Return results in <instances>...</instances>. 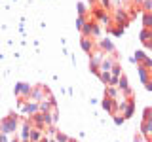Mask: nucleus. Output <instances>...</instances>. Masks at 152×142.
Wrapping results in <instances>:
<instances>
[{
	"label": "nucleus",
	"mask_w": 152,
	"mask_h": 142,
	"mask_svg": "<svg viewBox=\"0 0 152 142\" xmlns=\"http://www.w3.org/2000/svg\"><path fill=\"white\" fill-rule=\"evenodd\" d=\"M141 133H142V135H145L148 140H152V121H142Z\"/></svg>",
	"instance_id": "obj_4"
},
{
	"label": "nucleus",
	"mask_w": 152,
	"mask_h": 142,
	"mask_svg": "<svg viewBox=\"0 0 152 142\" xmlns=\"http://www.w3.org/2000/svg\"><path fill=\"white\" fill-rule=\"evenodd\" d=\"M55 140H57V142H70V138H69V136H66V135H61V133H57Z\"/></svg>",
	"instance_id": "obj_7"
},
{
	"label": "nucleus",
	"mask_w": 152,
	"mask_h": 142,
	"mask_svg": "<svg viewBox=\"0 0 152 142\" xmlns=\"http://www.w3.org/2000/svg\"><path fill=\"white\" fill-rule=\"evenodd\" d=\"M17 129H19V117L15 114H10L8 117L0 121V133H4V135H15Z\"/></svg>",
	"instance_id": "obj_1"
},
{
	"label": "nucleus",
	"mask_w": 152,
	"mask_h": 142,
	"mask_svg": "<svg viewBox=\"0 0 152 142\" xmlns=\"http://www.w3.org/2000/svg\"><path fill=\"white\" fill-rule=\"evenodd\" d=\"M91 36H82V47L88 53H91V49H93V44H91V40H89Z\"/></svg>",
	"instance_id": "obj_5"
},
{
	"label": "nucleus",
	"mask_w": 152,
	"mask_h": 142,
	"mask_svg": "<svg viewBox=\"0 0 152 142\" xmlns=\"http://www.w3.org/2000/svg\"><path fill=\"white\" fill-rule=\"evenodd\" d=\"M10 142H21V140H19L17 136H15V138H12V140H10Z\"/></svg>",
	"instance_id": "obj_9"
},
{
	"label": "nucleus",
	"mask_w": 152,
	"mask_h": 142,
	"mask_svg": "<svg viewBox=\"0 0 152 142\" xmlns=\"http://www.w3.org/2000/svg\"><path fill=\"white\" fill-rule=\"evenodd\" d=\"M21 142H31V140H21Z\"/></svg>",
	"instance_id": "obj_10"
},
{
	"label": "nucleus",
	"mask_w": 152,
	"mask_h": 142,
	"mask_svg": "<svg viewBox=\"0 0 152 142\" xmlns=\"http://www.w3.org/2000/svg\"><path fill=\"white\" fill-rule=\"evenodd\" d=\"M28 140H31V142H44L46 140V131L40 129V127H32Z\"/></svg>",
	"instance_id": "obj_3"
},
{
	"label": "nucleus",
	"mask_w": 152,
	"mask_h": 142,
	"mask_svg": "<svg viewBox=\"0 0 152 142\" xmlns=\"http://www.w3.org/2000/svg\"><path fill=\"white\" fill-rule=\"evenodd\" d=\"M31 91H32V87L27 85V83H17L15 85V95L21 101H28V99H31Z\"/></svg>",
	"instance_id": "obj_2"
},
{
	"label": "nucleus",
	"mask_w": 152,
	"mask_h": 142,
	"mask_svg": "<svg viewBox=\"0 0 152 142\" xmlns=\"http://www.w3.org/2000/svg\"><path fill=\"white\" fill-rule=\"evenodd\" d=\"M142 121H152V108H146L145 116H142Z\"/></svg>",
	"instance_id": "obj_6"
},
{
	"label": "nucleus",
	"mask_w": 152,
	"mask_h": 142,
	"mask_svg": "<svg viewBox=\"0 0 152 142\" xmlns=\"http://www.w3.org/2000/svg\"><path fill=\"white\" fill-rule=\"evenodd\" d=\"M0 142H10L8 135H4V133H0Z\"/></svg>",
	"instance_id": "obj_8"
}]
</instances>
